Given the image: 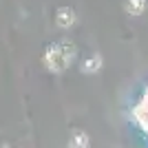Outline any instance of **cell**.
<instances>
[{
	"label": "cell",
	"mask_w": 148,
	"mask_h": 148,
	"mask_svg": "<svg viewBox=\"0 0 148 148\" xmlns=\"http://www.w3.org/2000/svg\"><path fill=\"white\" fill-rule=\"evenodd\" d=\"M75 58V44L71 40H60V42L51 44L47 53H44V64L51 71H64L69 66V62Z\"/></svg>",
	"instance_id": "1"
},
{
	"label": "cell",
	"mask_w": 148,
	"mask_h": 148,
	"mask_svg": "<svg viewBox=\"0 0 148 148\" xmlns=\"http://www.w3.org/2000/svg\"><path fill=\"white\" fill-rule=\"evenodd\" d=\"M75 20H77V16H75V11L71 9V7H60V9L56 11V25L60 27V29L73 27Z\"/></svg>",
	"instance_id": "2"
},
{
	"label": "cell",
	"mask_w": 148,
	"mask_h": 148,
	"mask_svg": "<svg viewBox=\"0 0 148 148\" xmlns=\"http://www.w3.org/2000/svg\"><path fill=\"white\" fill-rule=\"evenodd\" d=\"M99 66H102V58L97 53H91L86 60L82 62V71L84 73H95V71H99Z\"/></svg>",
	"instance_id": "3"
},
{
	"label": "cell",
	"mask_w": 148,
	"mask_h": 148,
	"mask_svg": "<svg viewBox=\"0 0 148 148\" xmlns=\"http://www.w3.org/2000/svg\"><path fill=\"white\" fill-rule=\"evenodd\" d=\"M126 11L130 13V16H139V13H144V9H146V0H126Z\"/></svg>",
	"instance_id": "4"
},
{
	"label": "cell",
	"mask_w": 148,
	"mask_h": 148,
	"mask_svg": "<svg viewBox=\"0 0 148 148\" xmlns=\"http://www.w3.org/2000/svg\"><path fill=\"white\" fill-rule=\"evenodd\" d=\"M86 146H88V137H86V133H73L71 148H86Z\"/></svg>",
	"instance_id": "5"
}]
</instances>
